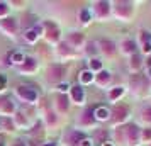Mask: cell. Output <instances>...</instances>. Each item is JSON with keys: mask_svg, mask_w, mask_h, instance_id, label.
<instances>
[{"mask_svg": "<svg viewBox=\"0 0 151 146\" xmlns=\"http://www.w3.org/2000/svg\"><path fill=\"white\" fill-rule=\"evenodd\" d=\"M12 60H14V61L17 60V63H21V60H22V55H21V53H15V55L12 56Z\"/></svg>", "mask_w": 151, "mask_h": 146, "instance_id": "cell-8", "label": "cell"}, {"mask_svg": "<svg viewBox=\"0 0 151 146\" xmlns=\"http://www.w3.org/2000/svg\"><path fill=\"white\" fill-rule=\"evenodd\" d=\"M82 82H85V83H88V82H92V77H90L88 71H85V73H82Z\"/></svg>", "mask_w": 151, "mask_h": 146, "instance_id": "cell-5", "label": "cell"}, {"mask_svg": "<svg viewBox=\"0 0 151 146\" xmlns=\"http://www.w3.org/2000/svg\"><path fill=\"white\" fill-rule=\"evenodd\" d=\"M104 146H110V145H104Z\"/></svg>", "mask_w": 151, "mask_h": 146, "instance_id": "cell-17", "label": "cell"}, {"mask_svg": "<svg viewBox=\"0 0 151 146\" xmlns=\"http://www.w3.org/2000/svg\"><path fill=\"white\" fill-rule=\"evenodd\" d=\"M82 146H92V141H90V139H83Z\"/></svg>", "mask_w": 151, "mask_h": 146, "instance_id": "cell-12", "label": "cell"}, {"mask_svg": "<svg viewBox=\"0 0 151 146\" xmlns=\"http://www.w3.org/2000/svg\"><path fill=\"white\" fill-rule=\"evenodd\" d=\"M144 114H146V119H151V109H146Z\"/></svg>", "mask_w": 151, "mask_h": 146, "instance_id": "cell-13", "label": "cell"}, {"mask_svg": "<svg viewBox=\"0 0 151 146\" xmlns=\"http://www.w3.org/2000/svg\"><path fill=\"white\" fill-rule=\"evenodd\" d=\"M26 37H27L29 41H34V39H36V32H34V31H29L27 34H26Z\"/></svg>", "mask_w": 151, "mask_h": 146, "instance_id": "cell-6", "label": "cell"}, {"mask_svg": "<svg viewBox=\"0 0 151 146\" xmlns=\"http://www.w3.org/2000/svg\"><path fill=\"white\" fill-rule=\"evenodd\" d=\"M92 66H93V68H100V66H102V65H100V61H99V60H93V61H92Z\"/></svg>", "mask_w": 151, "mask_h": 146, "instance_id": "cell-9", "label": "cell"}, {"mask_svg": "<svg viewBox=\"0 0 151 146\" xmlns=\"http://www.w3.org/2000/svg\"><path fill=\"white\" fill-rule=\"evenodd\" d=\"M102 44L104 46H105V51H107V53H112V49H114V44H112V42H107V41H102Z\"/></svg>", "mask_w": 151, "mask_h": 146, "instance_id": "cell-4", "label": "cell"}, {"mask_svg": "<svg viewBox=\"0 0 151 146\" xmlns=\"http://www.w3.org/2000/svg\"><path fill=\"white\" fill-rule=\"evenodd\" d=\"M65 102H66V99H65V97L60 99V105H61V109H65V107H66V104H65Z\"/></svg>", "mask_w": 151, "mask_h": 146, "instance_id": "cell-11", "label": "cell"}, {"mask_svg": "<svg viewBox=\"0 0 151 146\" xmlns=\"http://www.w3.org/2000/svg\"><path fill=\"white\" fill-rule=\"evenodd\" d=\"M107 116H109V112H107V109H99V111H95V117H99V119H107Z\"/></svg>", "mask_w": 151, "mask_h": 146, "instance_id": "cell-2", "label": "cell"}, {"mask_svg": "<svg viewBox=\"0 0 151 146\" xmlns=\"http://www.w3.org/2000/svg\"><path fill=\"white\" fill-rule=\"evenodd\" d=\"M148 65H150V66H151V56H150V60H148Z\"/></svg>", "mask_w": 151, "mask_h": 146, "instance_id": "cell-15", "label": "cell"}, {"mask_svg": "<svg viewBox=\"0 0 151 146\" xmlns=\"http://www.w3.org/2000/svg\"><path fill=\"white\" fill-rule=\"evenodd\" d=\"M124 49H126V51H127V53H131V51H132V49H134V42H126V48H124Z\"/></svg>", "mask_w": 151, "mask_h": 146, "instance_id": "cell-7", "label": "cell"}, {"mask_svg": "<svg viewBox=\"0 0 151 146\" xmlns=\"http://www.w3.org/2000/svg\"><path fill=\"white\" fill-rule=\"evenodd\" d=\"M4 85H5V78H4V77H2V75H0V88H2Z\"/></svg>", "mask_w": 151, "mask_h": 146, "instance_id": "cell-14", "label": "cell"}, {"mask_svg": "<svg viewBox=\"0 0 151 146\" xmlns=\"http://www.w3.org/2000/svg\"><path fill=\"white\" fill-rule=\"evenodd\" d=\"M19 93H21V95H24L26 99H31V100H34V99H36L34 92H32V90H24V87H21V88H19Z\"/></svg>", "mask_w": 151, "mask_h": 146, "instance_id": "cell-1", "label": "cell"}, {"mask_svg": "<svg viewBox=\"0 0 151 146\" xmlns=\"http://www.w3.org/2000/svg\"><path fill=\"white\" fill-rule=\"evenodd\" d=\"M150 77H151V70H150Z\"/></svg>", "mask_w": 151, "mask_h": 146, "instance_id": "cell-16", "label": "cell"}, {"mask_svg": "<svg viewBox=\"0 0 151 146\" xmlns=\"http://www.w3.org/2000/svg\"><path fill=\"white\" fill-rule=\"evenodd\" d=\"M73 97H75V100H82V97H83V93H82V90H80V87H73Z\"/></svg>", "mask_w": 151, "mask_h": 146, "instance_id": "cell-3", "label": "cell"}, {"mask_svg": "<svg viewBox=\"0 0 151 146\" xmlns=\"http://www.w3.org/2000/svg\"><path fill=\"white\" fill-rule=\"evenodd\" d=\"M80 19H82L83 22H87V19H88V12H82V14H80Z\"/></svg>", "mask_w": 151, "mask_h": 146, "instance_id": "cell-10", "label": "cell"}]
</instances>
